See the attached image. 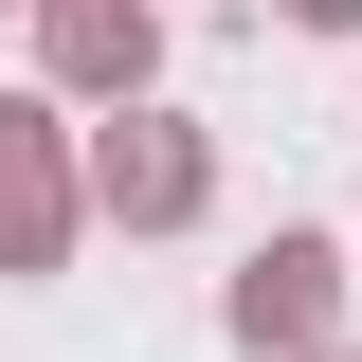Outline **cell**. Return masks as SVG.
<instances>
[{"instance_id":"cell-4","label":"cell","mask_w":362,"mask_h":362,"mask_svg":"<svg viewBox=\"0 0 362 362\" xmlns=\"http://www.w3.org/2000/svg\"><path fill=\"white\" fill-rule=\"evenodd\" d=\"M0 254H54V199H37V163L0 145Z\"/></svg>"},{"instance_id":"cell-5","label":"cell","mask_w":362,"mask_h":362,"mask_svg":"<svg viewBox=\"0 0 362 362\" xmlns=\"http://www.w3.org/2000/svg\"><path fill=\"white\" fill-rule=\"evenodd\" d=\"M308 18H362V0H308Z\"/></svg>"},{"instance_id":"cell-2","label":"cell","mask_w":362,"mask_h":362,"mask_svg":"<svg viewBox=\"0 0 362 362\" xmlns=\"http://www.w3.org/2000/svg\"><path fill=\"white\" fill-rule=\"evenodd\" d=\"M109 199H127V218H181V199H199V145H181V127L109 145Z\"/></svg>"},{"instance_id":"cell-1","label":"cell","mask_w":362,"mask_h":362,"mask_svg":"<svg viewBox=\"0 0 362 362\" xmlns=\"http://www.w3.org/2000/svg\"><path fill=\"white\" fill-rule=\"evenodd\" d=\"M308 308H326V254L290 235V254H272L254 290H235V326H254V344H308Z\"/></svg>"},{"instance_id":"cell-3","label":"cell","mask_w":362,"mask_h":362,"mask_svg":"<svg viewBox=\"0 0 362 362\" xmlns=\"http://www.w3.org/2000/svg\"><path fill=\"white\" fill-rule=\"evenodd\" d=\"M54 54L73 73H145V0H54Z\"/></svg>"}]
</instances>
